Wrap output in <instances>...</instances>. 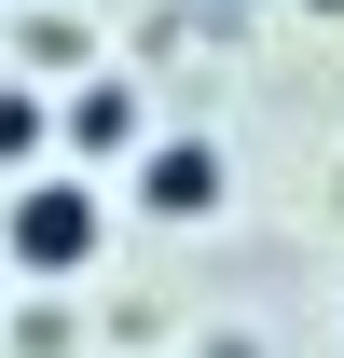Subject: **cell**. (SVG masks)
I'll return each mask as SVG.
<instances>
[{"label": "cell", "mask_w": 344, "mask_h": 358, "mask_svg": "<svg viewBox=\"0 0 344 358\" xmlns=\"http://www.w3.org/2000/svg\"><path fill=\"white\" fill-rule=\"evenodd\" d=\"M96 248H110V193H96L83 166H28L14 193H0V262L14 275L55 289V275H83Z\"/></svg>", "instance_id": "1"}, {"label": "cell", "mask_w": 344, "mask_h": 358, "mask_svg": "<svg viewBox=\"0 0 344 358\" xmlns=\"http://www.w3.org/2000/svg\"><path fill=\"white\" fill-rule=\"evenodd\" d=\"M138 207L152 221H207L220 207V138H138Z\"/></svg>", "instance_id": "2"}, {"label": "cell", "mask_w": 344, "mask_h": 358, "mask_svg": "<svg viewBox=\"0 0 344 358\" xmlns=\"http://www.w3.org/2000/svg\"><path fill=\"white\" fill-rule=\"evenodd\" d=\"M55 138H69L83 166H110V152H138V83H110V69H96V83H69V110H55Z\"/></svg>", "instance_id": "3"}, {"label": "cell", "mask_w": 344, "mask_h": 358, "mask_svg": "<svg viewBox=\"0 0 344 358\" xmlns=\"http://www.w3.org/2000/svg\"><path fill=\"white\" fill-rule=\"evenodd\" d=\"M42 152H55V110H42V96H28V83H0V166L28 179V166H42Z\"/></svg>", "instance_id": "4"}, {"label": "cell", "mask_w": 344, "mask_h": 358, "mask_svg": "<svg viewBox=\"0 0 344 358\" xmlns=\"http://www.w3.org/2000/svg\"><path fill=\"white\" fill-rule=\"evenodd\" d=\"M0 14H28V0H0Z\"/></svg>", "instance_id": "5"}]
</instances>
